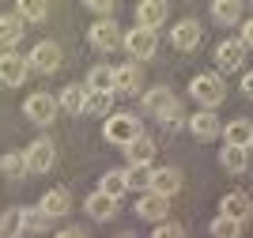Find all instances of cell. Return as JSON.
Returning a JSON list of instances; mask_svg holds the SVG:
<instances>
[{"label":"cell","mask_w":253,"mask_h":238,"mask_svg":"<svg viewBox=\"0 0 253 238\" xmlns=\"http://www.w3.org/2000/svg\"><path fill=\"white\" fill-rule=\"evenodd\" d=\"M144 110H148L151 117H159V121L181 125V106H178V98H174L170 87H151V91H144Z\"/></svg>","instance_id":"1"},{"label":"cell","mask_w":253,"mask_h":238,"mask_svg":"<svg viewBox=\"0 0 253 238\" xmlns=\"http://www.w3.org/2000/svg\"><path fill=\"white\" fill-rule=\"evenodd\" d=\"M140 133H144V129H140V117H132V114H110L102 121V136L117 147H128Z\"/></svg>","instance_id":"2"},{"label":"cell","mask_w":253,"mask_h":238,"mask_svg":"<svg viewBox=\"0 0 253 238\" xmlns=\"http://www.w3.org/2000/svg\"><path fill=\"white\" fill-rule=\"evenodd\" d=\"M189 91H193V98H197V102H201L204 110H215V106L223 102L227 87H223V80H219L215 72H201V76H193Z\"/></svg>","instance_id":"3"},{"label":"cell","mask_w":253,"mask_h":238,"mask_svg":"<svg viewBox=\"0 0 253 238\" xmlns=\"http://www.w3.org/2000/svg\"><path fill=\"white\" fill-rule=\"evenodd\" d=\"M155 49H159V38H155V31H148V27H136V31L125 34L128 61H148V57H155Z\"/></svg>","instance_id":"4"},{"label":"cell","mask_w":253,"mask_h":238,"mask_svg":"<svg viewBox=\"0 0 253 238\" xmlns=\"http://www.w3.org/2000/svg\"><path fill=\"white\" fill-rule=\"evenodd\" d=\"M27 72H31V61H27L23 53H15V49L0 53V83H4V87H19V83L27 80Z\"/></svg>","instance_id":"5"},{"label":"cell","mask_w":253,"mask_h":238,"mask_svg":"<svg viewBox=\"0 0 253 238\" xmlns=\"http://www.w3.org/2000/svg\"><path fill=\"white\" fill-rule=\"evenodd\" d=\"M87 38H91V46H95V49H102V53L117 49V46H125V34H121V27H117L110 15H106V19H98L95 27H91V34H87Z\"/></svg>","instance_id":"6"},{"label":"cell","mask_w":253,"mask_h":238,"mask_svg":"<svg viewBox=\"0 0 253 238\" xmlns=\"http://www.w3.org/2000/svg\"><path fill=\"white\" fill-rule=\"evenodd\" d=\"M23 114H27V121H34V125H49L53 117H57V98L45 95V91H34L31 98L23 102Z\"/></svg>","instance_id":"7"},{"label":"cell","mask_w":253,"mask_h":238,"mask_svg":"<svg viewBox=\"0 0 253 238\" xmlns=\"http://www.w3.org/2000/svg\"><path fill=\"white\" fill-rule=\"evenodd\" d=\"M23 155H27V170H31V174H45L53 166V159H57V144L42 136V140H34Z\"/></svg>","instance_id":"8"},{"label":"cell","mask_w":253,"mask_h":238,"mask_svg":"<svg viewBox=\"0 0 253 238\" xmlns=\"http://www.w3.org/2000/svg\"><path fill=\"white\" fill-rule=\"evenodd\" d=\"M27 61H31V68H38L42 76H53L61 68V46H57V42H38Z\"/></svg>","instance_id":"9"},{"label":"cell","mask_w":253,"mask_h":238,"mask_svg":"<svg viewBox=\"0 0 253 238\" xmlns=\"http://www.w3.org/2000/svg\"><path fill=\"white\" fill-rule=\"evenodd\" d=\"M136 212H140V219H148V223H163V219H167V212H170V197H163V193L148 189V193L140 197Z\"/></svg>","instance_id":"10"},{"label":"cell","mask_w":253,"mask_h":238,"mask_svg":"<svg viewBox=\"0 0 253 238\" xmlns=\"http://www.w3.org/2000/svg\"><path fill=\"white\" fill-rule=\"evenodd\" d=\"M242 61H246L242 38H227V42H219V46H215V64H219L223 72H234Z\"/></svg>","instance_id":"11"},{"label":"cell","mask_w":253,"mask_h":238,"mask_svg":"<svg viewBox=\"0 0 253 238\" xmlns=\"http://www.w3.org/2000/svg\"><path fill=\"white\" fill-rule=\"evenodd\" d=\"M189 133L197 136V140H215V136L223 133V121L215 117V110H201V114L189 117Z\"/></svg>","instance_id":"12"},{"label":"cell","mask_w":253,"mask_h":238,"mask_svg":"<svg viewBox=\"0 0 253 238\" xmlns=\"http://www.w3.org/2000/svg\"><path fill=\"white\" fill-rule=\"evenodd\" d=\"M87 95H91L87 83H68V87H61V95H57V106L68 110V114H84L87 110Z\"/></svg>","instance_id":"13"},{"label":"cell","mask_w":253,"mask_h":238,"mask_svg":"<svg viewBox=\"0 0 253 238\" xmlns=\"http://www.w3.org/2000/svg\"><path fill=\"white\" fill-rule=\"evenodd\" d=\"M219 212H223V216H231V219H238V223H246V219L253 216V200H250V193H242V189L227 193V197H223V204H219Z\"/></svg>","instance_id":"14"},{"label":"cell","mask_w":253,"mask_h":238,"mask_svg":"<svg viewBox=\"0 0 253 238\" xmlns=\"http://www.w3.org/2000/svg\"><path fill=\"white\" fill-rule=\"evenodd\" d=\"M163 19H167V0H140L136 4V27L155 31V27H163Z\"/></svg>","instance_id":"15"},{"label":"cell","mask_w":253,"mask_h":238,"mask_svg":"<svg viewBox=\"0 0 253 238\" xmlns=\"http://www.w3.org/2000/svg\"><path fill=\"white\" fill-rule=\"evenodd\" d=\"M170 42H174L178 49H197V42H201V23H197V19H181V23H174Z\"/></svg>","instance_id":"16"},{"label":"cell","mask_w":253,"mask_h":238,"mask_svg":"<svg viewBox=\"0 0 253 238\" xmlns=\"http://www.w3.org/2000/svg\"><path fill=\"white\" fill-rule=\"evenodd\" d=\"M114 83H117V91H140L144 87V72H140V64L136 61H128V64H121V68H114Z\"/></svg>","instance_id":"17"},{"label":"cell","mask_w":253,"mask_h":238,"mask_svg":"<svg viewBox=\"0 0 253 238\" xmlns=\"http://www.w3.org/2000/svg\"><path fill=\"white\" fill-rule=\"evenodd\" d=\"M223 136H227V144H234V147H250L253 144V121L234 117V121L223 125Z\"/></svg>","instance_id":"18"},{"label":"cell","mask_w":253,"mask_h":238,"mask_svg":"<svg viewBox=\"0 0 253 238\" xmlns=\"http://www.w3.org/2000/svg\"><path fill=\"white\" fill-rule=\"evenodd\" d=\"M151 189H155V193H163V197H174V193L181 189V170H178V166H163V170H155Z\"/></svg>","instance_id":"19"},{"label":"cell","mask_w":253,"mask_h":238,"mask_svg":"<svg viewBox=\"0 0 253 238\" xmlns=\"http://www.w3.org/2000/svg\"><path fill=\"white\" fill-rule=\"evenodd\" d=\"M38 208H42L45 216L61 219V216H68V212H72V197H68L64 189H49V193L42 197V204H38Z\"/></svg>","instance_id":"20"},{"label":"cell","mask_w":253,"mask_h":238,"mask_svg":"<svg viewBox=\"0 0 253 238\" xmlns=\"http://www.w3.org/2000/svg\"><path fill=\"white\" fill-rule=\"evenodd\" d=\"M27 231V208H8L0 216V238H19Z\"/></svg>","instance_id":"21"},{"label":"cell","mask_w":253,"mask_h":238,"mask_svg":"<svg viewBox=\"0 0 253 238\" xmlns=\"http://www.w3.org/2000/svg\"><path fill=\"white\" fill-rule=\"evenodd\" d=\"M125 155H128V166L151 163V159H155V140H151V136H144V133H140L136 140H132V144L125 147Z\"/></svg>","instance_id":"22"},{"label":"cell","mask_w":253,"mask_h":238,"mask_svg":"<svg viewBox=\"0 0 253 238\" xmlns=\"http://www.w3.org/2000/svg\"><path fill=\"white\" fill-rule=\"evenodd\" d=\"M242 4L246 0H211V19L223 23V27H231V23L242 19Z\"/></svg>","instance_id":"23"},{"label":"cell","mask_w":253,"mask_h":238,"mask_svg":"<svg viewBox=\"0 0 253 238\" xmlns=\"http://www.w3.org/2000/svg\"><path fill=\"white\" fill-rule=\"evenodd\" d=\"M87 212H91L95 219H114V212H117V197H110V193L95 189V193L87 197Z\"/></svg>","instance_id":"24"},{"label":"cell","mask_w":253,"mask_h":238,"mask_svg":"<svg viewBox=\"0 0 253 238\" xmlns=\"http://www.w3.org/2000/svg\"><path fill=\"white\" fill-rule=\"evenodd\" d=\"M219 163H223V170L242 174L246 166H250V147H234V144H227V147L219 151Z\"/></svg>","instance_id":"25"},{"label":"cell","mask_w":253,"mask_h":238,"mask_svg":"<svg viewBox=\"0 0 253 238\" xmlns=\"http://www.w3.org/2000/svg\"><path fill=\"white\" fill-rule=\"evenodd\" d=\"M87 87H91V91H117L114 68H110V64H95V68L87 72Z\"/></svg>","instance_id":"26"},{"label":"cell","mask_w":253,"mask_h":238,"mask_svg":"<svg viewBox=\"0 0 253 238\" xmlns=\"http://www.w3.org/2000/svg\"><path fill=\"white\" fill-rule=\"evenodd\" d=\"M98 189L110 193V197H125V193H128V170H106Z\"/></svg>","instance_id":"27"},{"label":"cell","mask_w":253,"mask_h":238,"mask_svg":"<svg viewBox=\"0 0 253 238\" xmlns=\"http://www.w3.org/2000/svg\"><path fill=\"white\" fill-rule=\"evenodd\" d=\"M23 38V19L19 15H0V46H15Z\"/></svg>","instance_id":"28"},{"label":"cell","mask_w":253,"mask_h":238,"mask_svg":"<svg viewBox=\"0 0 253 238\" xmlns=\"http://www.w3.org/2000/svg\"><path fill=\"white\" fill-rule=\"evenodd\" d=\"M110 110H114V91H91L87 95V114L110 117Z\"/></svg>","instance_id":"29"},{"label":"cell","mask_w":253,"mask_h":238,"mask_svg":"<svg viewBox=\"0 0 253 238\" xmlns=\"http://www.w3.org/2000/svg\"><path fill=\"white\" fill-rule=\"evenodd\" d=\"M0 170H4L11 182H19L23 174H31V170H27V155H23V151H8V155L0 159Z\"/></svg>","instance_id":"30"},{"label":"cell","mask_w":253,"mask_h":238,"mask_svg":"<svg viewBox=\"0 0 253 238\" xmlns=\"http://www.w3.org/2000/svg\"><path fill=\"white\" fill-rule=\"evenodd\" d=\"M242 235V223H238V219H231V216H215L211 219V238H238Z\"/></svg>","instance_id":"31"},{"label":"cell","mask_w":253,"mask_h":238,"mask_svg":"<svg viewBox=\"0 0 253 238\" xmlns=\"http://www.w3.org/2000/svg\"><path fill=\"white\" fill-rule=\"evenodd\" d=\"M45 15H49V0H19V19L42 23Z\"/></svg>","instance_id":"32"},{"label":"cell","mask_w":253,"mask_h":238,"mask_svg":"<svg viewBox=\"0 0 253 238\" xmlns=\"http://www.w3.org/2000/svg\"><path fill=\"white\" fill-rule=\"evenodd\" d=\"M151 178H155V170H151V163L128 166V189H151Z\"/></svg>","instance_id":"33"},{"label":"cell","mask_w":253,"mask_h":238,"mask_svg":"<svg viewBox=\"0 0 253 238\" xmlns=\"http://www.w3.org/2000/svg\"><path fill=\"white\" fill-rule=\"evenodd\" d=\"M49 219L53 216H45L42 208H27V231H34V235H42V231L49 227Z\"/></svg>","instance_id":"34"},{"label":"cell","mask_w":253,"mask_h":238,"mask_svg":"<svg viewBox=\"0 0 253 238\" xmlns=\"http://www.w3.org/2000/svg\"><path fill=\"white\" fill-rule=\"evenodd\" d=\"M151 238H185V231H181V223H174V219H163V223H155V235Z\"/></svg>","instance_id":"35"},{"label":"cell","mask_w":253,"mask_h":238,"mask_svg":"<svg viewBox=\"0 0 253 238\" xmlns=\"http://www.w3.org/2000/svg\"><path fill=\"white\" fill-rule=\"evenodd\" d=\"M84 4H87L91 11H95V15H102V19H106V15H110V11L117 8V0H84Z\"/></svg>","instance_id":"36"},{"label":"cell","mask_w":253,"mask_h":238,"mask_svg":"<svg viewBox=\"0 0 253 238\" xmlns=\"http://www.w3.org/2000/svg\"><path fill=\"white\" fill-rule=\"evenodd\" d=\"M238 38H242L246 49H253V19H246V23H242V34H238Z\"/></svg>","instance_id":"37"},{"label":"cell","mask_w":253,"mask_h":238,"mask_svg":"<svg viewBox=\"0 0 253 238\" xmlns=\"http://www.w3.org/2000/svg\"><path fill=\"white\" fill-rule=\"evenodd\" d=\"M57 238H91L84 227H68V231H57Z\"/></svg>","instance_id":"38"},{"label":"cell","mask_w":253,"mask_h":238,"mask_svg":"<svg viewBox=\"0 0 253 238\" xmlns=\"http://www.w3.org/2000/svg\"><path fill=\"white\" fill-rule=\"evenodd\" d=\"M242 95H246V98H253V72L242 76Z\"/></svg>","instance_id":"39"},{"label":"cell","mask_w":253,"mask_h":238,"mask_svg":"<svg viewBox=\"0 0 253 238\" xmlns=\"http://www.w3.org/2000/svg\"><path fill=\"white\" fill-rule=\"evenodd\" d=\"M117 238H132V235H117Z\"/></svg>","instance_id":"40"},{"label":"cell","mask_w":253,"mask_h":238,"mask_svg":"<svg viewBox=\"0 0 253 238\" xmlns=\"http://www.w3.org/2000/svg\"><path fill=\"white\" fill-rule=\"evenodd\" d=\"M250 151H253V144H250Z\"/></svg>","instance_id":"41"}]
</instances>
